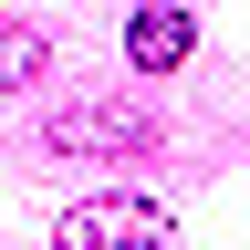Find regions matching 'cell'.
<instances>
[{
	"label": "cell",
	"instance_id": "3957f363",
	"mask_svg": "<svg viewBox=\"0 0 250 250\" xmlns=\"http://www.w3.org/2000/svg\"><path fill=\"white\" fill-rule=\"evenodd\" d=\"M188 42H198V21H188V11H167V0L125 21V52H136L146 73H167V62H188Z\"/></svg>",
	"mask_w": 250,
	"mask_h": 250
},
{
	"label": "cell",
	"instance_id": "6da1fadb",
	"mask_svg": "<svg viewBox=\"0 0 250 250\" xmlns=\"http://www.w3.org/2000/svg\"><path fill=\"white\" fill-rule=\"evenodd\" d=\"M52 250H167V208L156 198H73L52 219Z\"/></svg>",
	"mask_w": 250,
	"mask_h": 250
},
{
	"label": "cell",
	"instance_id": "277c9868",
	"mask_svg": "<svg viewBox=\"0 0 250 250\" xmlns=\"http://www.w3.org/2000/svg\"><path fill=\"white\" fill-rule=\"evenodd\" d=\"M42 73V31L31 21H0V83H31Z\"/></svg>",
	"mask_w": 250,
	"mask_h": 250
},
{
	"label": "cell",
	"instance_id": "7a4b0ae2",
	"mask_svg": "<svg viewBox=\"0 0 250 250\" xmlns=\"http://www.w3.org/2000/svg\"><path fill=\"white\" fill-rule=\"evenodd\" d=\"M52 146H62V156H146L156 125H146V115H115V104H83V115L52 125Z\"/></svg>",
	"mask_w": 250,
	"mask_h": 250
}]
</instances>
